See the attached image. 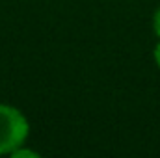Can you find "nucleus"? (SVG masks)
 <instances>
[{"label": "nucleus", "mask_w": 160, "mask_h": 158, "mask_svg": "<svg viewBox=\"0 0 160 158\" xmlns=\"http://www.w3.org/2000/svg\"><path fill=\"white\" fill-rule=\"evenodd\" d=\"M153 58H155V63H157V67L160 69V39H158V43L155 45V50H153Z\"/></svg>", "instance_id": "obj_4"}, {"label": "nucleus", "mask_w": 160, "mask_h": 158, "mask_svg": "<svg viewBox=\"0 0 160 158\" xmlns=\"http://www.w3.org/2000/svg\"><path fill=\"white\" fill-rule=\"evenodd\" d=\"M30 134V123L24 114L9 104H0V155H11L24 145Z\"/></svg>", "instance_id": "obj_1"}, {"label": "nucleus", "mask_w": 160, "mask_h": 158, "mask_svg": "<svg viewBox=\"0 0 160 158\" xmlns=\"http://www.w3.org/2000/svg\"><path fill=\"white\" fill-rule=\"evenodd\" d=\"M9 156H13V158H19V156H32V158H38L39 155H38V153H34V151H30V149H24V147L21 145V147H17V149H15V151H13Z\"/></svg>", "instance_id": "obj_2"}, {"label": "nucleus", "mask_w": 160, "mask_h": 158, "mask_svg": "<svg viewBox=\"0 0 160 158\" xmlns=\"http://www.w3.org/2000/svg\"><path fill=\"white\" fill-rule=\"evenodd\" d=\"M153 32L157 34V37L160 39V6L157 7V11L153 15Z\"/></svg>", "instance_id": "obj_3"}]
</instances>
